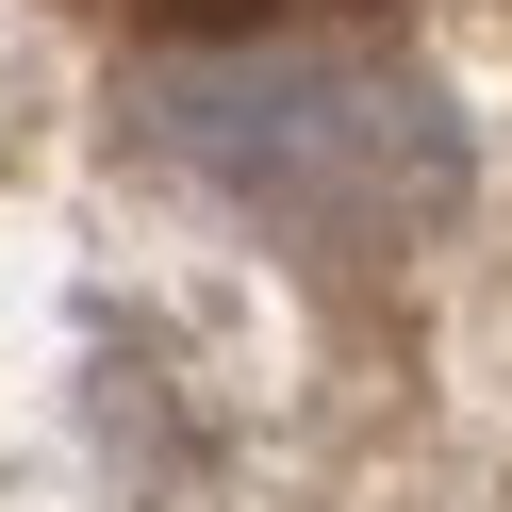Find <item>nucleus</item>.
<instances>
[{
	"mask_svg": "<svg viewBox=\"0 0 512 512\" xmlns=\"http://www.w3.org/2000/svg\"><path fill=\"white\" fill-rule=\"evenodd\" d=\"M100 17H133V34H248V17H281V0H100Z\"/></svg>",
	"mask_w": 512,
	"mask_h": 512,
	"instance_id": "nucleus-1",
	"label": "nucleus"
}]
</instances>
